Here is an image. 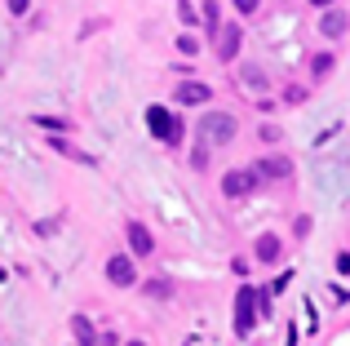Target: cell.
Wrapping results in <instances>:
<instances>
[{
	"mask_svg": "<svg viewBox=\"0 0 350 346\" xmlns=\"http://www.w3.org/2000/svg\"><path fill=\"white\" fill-rule=\"evenodd\" d=\"M235 116H226V111H208L204 120H200V133H204L208 142H217V147H226V142L235 138Z\"/></svg>",
	"mask_w": 350,
	"mask_h": 346,
	"instance_id": "obj_1",
	"label": "cell"
},
{
	"mask_svg": "<svg viewBox=\"0 0 350 346\" xmlns=\"http://www.w3.org/2000/svg\"><path fill=\"white\" fill-rule=\"evenodd\" d=\"M257 311H262V306H257V289L244 284V289L235 293V333H239V338H248V329H253Z\"/></svg>",
	"mask_w": 350,
	"mask_h": 346,
	"instance_id": "obj_2",
	"label": "cell"
},
{
	"mask_svg": "<svg viewBox=\"0 0 350 346\" xmlns=\"http://www.w3.org/2000/svg\"><path fill=\"white\" fill-rule=\"evenodd\" d=\"M146 124H151V133H155L160 142H178V138H182V124L173 120L164 107H151V111H146Z\"/></svg>",
	"mask_w": 350,
	"mask_h": 346,
	"instance_id": "obj_3",
	"label": "cell"
},
{
	"mask_svg": "<svg viewBox=\"0 0 350 346\" xmlns=\"http://www.w3.org/2000/svg\"><path fill=\"white\" fill-rule=\"evenodd\" d=\"M257 178H262V169H231V173H226V178H222V191H226V196H244V191H253L257 187Z\"/></svg>",
	"mask_w": 350,
	"mask_h": 346,
	"instance_id": "obj_4",
	"label": "cell"
},
{
	"mask_svg": "<svg viewBox=\"0 0 350 346\" xmlns=\"http://www.w3.org/2000/svg\"><path fill=\"white\" fill-rule=\"evenodd\" d=\"M107 280H111V284H120V289H129V284L137 280L133 262H129L124 253H116V258H107Z\"/></svg>",
	"mask_w": 350,
	"mask_h": 346,
	"instance_id": "obj_5",
	"label": "cell"
},
{
	"mask_svg": "<svg viewBox=\"0 0 350 346\" xmlns=\"http://www.w3.org/2000/svg\"><path fill=\"white\" fill-rule=\"evenodd\" d=\"M178 103H187V107H204V103H213V89L200 85V80H187V85H178Z\"/></svg>",
	"mask_w": 350,
	"mask_h": 346,
	"instance_id": "obj_6",
	"label": "cell"
},
{
	"mask_svg": "<svg viewBox=\"0 0 350 346\" xmlns=\"http://www.w3.org/2000/svg\"><path fill=\"white\" fill-rule=\"evenodd\" d=\"M239 53V27H222V40H217V58L222 62H235Z\"/></svg>",
	"mask_w": 350,
	"mask_h": 346,
	"instance_id": "obj_7",
	"label": "cell"
},
{
	"mask_svg": "<svg viewBox=\"0 0 350 346\" xmlns=\"http://www.w3.org/2000/svg\"><path fill=\"white\" fill-rule=\"evenodd\" d=\"M129 249L133 253H151L155 244H151V231H146L142 222H129Z\"/></svg>",
	"mask_w": 350,
	"mask_h": 346,
	"instance_id": "obj_8",
	"label": "cell"
},
{
	"mask_svg": "<svg viewBox=\"0 0 350 346\" xmlns=\"http://www.w3.org/2000/svg\"><path fill=\"white\" fill-rule=\"evenodd\" d=\"M257 169H262V178H288V173H293L288 156H266V160H262Z\"/></svg>",
	"mask_w": 350,
	"mask_h": 346,
	"instance_id": "obj_9",
	"label": "cell"
},
{
	"mask_svg": "<svg viewBox=\"0 0 350 346\" xmlns=\"http://www.w3.org/2000/svg\"><path fill=\"white\" fill-rule=\"evenodd\" d=\"M319 31L333 36V40H337V36H346V14H342V9H328L324 23H319Z\"/></svg>",
	"mask_w": 350,
	"mask_h": 346,
	"instance_id": "obj_10",
	"label": "cell"
},
{
	"mask_svg": "<svg viewBox=\"0 0 350 346\" xmlns=\"http://www.w3.org/2000/svg\"><path fill=\"white\" fill-rule=\"evenodd\" d=\"M257 258L262 262H280V235H257Z\"/></svg>",
	"mask_w": 350,
	"mask_h": 346,
	"instance_id": "obj_11",
	"label": "cell"
},
{
	"mask_svg": "<svg viewBox=\"0 0 350 346\" xmlns=\"http://www.w3.org/2000/svg\"><path fill=\"white\" fill-rule=\"evenodd\" d=\"M71 333H76L80 346H94V342H98V338H94V324H89L85 315H71Z\"/></svg>",
	"mask_w": 350,
	"mask_h": 346,
	"instance_id": "obj_12",
	"label": "cell"
},
{
	"mask_svg": "<svg viewBox=\"0 0 350 346\" xmlns=\"http://www.w3.org/2000/svg\"><path fill=\"white\" fill-rule=\"evenodd\" d=\"M310 67H315V76H328V71H333V58H328V53H319Z\"/></svg>",
	"mask_w": 350,
	"mask_h": 346,
	"instance_id": "obj_13",
	"label": "cell"
},
{
	"mask_svg": "<svg viewBox=\"0 0 350 346\" xmlns=\"http://www.w3.org/2000/svg\"><path fill=\"white\" fill-rule=\"evenodd\" d=\"M146 289H151L155 297H169V284H164V280H151V284H146Z\"/></svg>",
	"mask_w": 350,
	"mask_h": 346,
	"instance_id": "obj_14",
	"label": "cell"
},
{
	"mask_svg": "<svg viewBox=\"0 0 350 346\" xmlns=\"http://www.w3.org/2000/svg\"><path fill=\"white\" fill-rule=\"evenodd\" d=\"M204 23H208V27H217V5H213V0L204 5Z\"/></svg>",
	"mask_w": 350,
	"mask_h": 346,
	"instance_id": "obj_15",
	"label": "cell"
},
{
	"mask_svg": "<svg viewBox=\"0 0 350 346\" xmlns=\"http://www.w3.org/2000/svg\"><path fill=\"white\" fill-rule=\"evenodd\" d=\"M257 5H262V0H235V9H239V14H253Z\"/></svg>",
	"mask_w": 350,
	"mask_h": 346,
	"instance_id": "obj_16",
	"label": "cell"
},
{
	"mask_svg": "<svg viewBox=\"0 0 350 346\" xmlns=\"http://www.w3.org/2000/svg\"><path fill=\"white\" fill-rule=\"evenodd\" d=\"M178 14H182V18H187V23H196V9H191V5H187V0H178Z\"/></svg>",
	"mask_w": 350,
	"mask_h": 346,
	"instance_id": "obj_17",
	"label": "cell"
},
{
	"mask_svg": "<svg viewBox=\"0 0 350 346\" xmlns=\"http://www.w3.org/2000/svg\"><path fill=\"white\" fill-rule=\"evenodd\" d=\"M9 9H14V14H27V0H9Z\"/></svg>",
	"mask_w": 350,
	"mask_h": 346,
	"instance_id": "obj_18",
	"label": "cell"
},
{
	"mask_svg": "<svg viewBox=\"0 0 350 346\" xmlns=\"http://www.w3.org/2000/svg\"><path fill=\"white\" fill-rule=\"evenodd\" d=\"M98 346H116V333H103V338H98Z\"/></svg>",
	"mask_w": 350,
	"mask_h": 346,
	"instance_id": "obj_19",
	"label": "cell"
},
{
	"mask_svg": "<svg viewBox=\"0 0 350 346\" xmlns=\"http://www.w3.org/2000/svg\"><path fill=\"white\" fill-rule=\"evenodd\" d=\"M310 5H315V9H328V5H333V0H310Z\"/></svg>",
	"mask_w": 350,
	"mask_h": 346,
	"instance_id": "obj_20",
	"label": "cell"
},
{
	"mask_svg": "<svg viewBox=\"0 0 350 346\" xmlns=\"http://www.w3.org/2000/svg\"><path fill=\"white\" fill-rule=\"evenodd\" d=\"M129 346H146V342H129Z\"/></svg>",
	"mask_w": 350,
	"mask_h": 346,
	"instance_id": "obj_21",
	"label": "cell"
}]
</instances>
